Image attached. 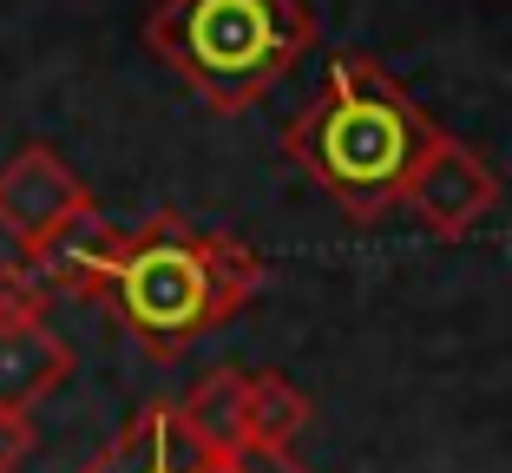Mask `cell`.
Listing matches in <instances>:
<instances>
[{
    "label": "cell",
    "mask_w": 512,
    "mask_h": 473,
    "mask_svg": "<svg viewBox=\"0 0 512 473\" xmlns=\"http://www.w3.org/2000/svg\"><path fill=\"white\" fill-rule=\"evenodd\" d=\"M434 138L440 125L427 119V106H414V92L388 66L368 53H335L309 106L283 125V152L355 224H375L407 198Z\"/></svg>",
    "instance_id": "obj_1"
},
{
    "label": "cell",
    "mask_w": 512,
    "mask_h": 473,
    "mask_svg": "<svg viewBox=\"0 0 512 473\" xmlns=\"http://www.w3.org/2000/svg\"><path fill=\"white\" fill-rule=\"evenodd\" d=\"M263 290V257L224 230H197L178 211H151V224L125 230L119 270L106 296L125 336L158 362H178L197 336H211Z\"/></svg>",
    "instance_id": "obj_2"
},
{
    "label": "cell",
    "mask_w": 512,
    "mask_h": 473,
    "mask_svg": "<svg viewBox=\"0 0 512 473\" xmlns=\"http://www.w3.org/2000/svg\"><path fill=\"white\" fill-rule=\"evenodd\" d=\"M145 46L211 112L237 119L270 99L283 73L316 46V14L302 0H158Z\"/></svg>",
    "instance_id": "obj_3"
},
{
    "label": "cell",
    "mask_w": 512,
    "mask_h": 473,
    "mask_svg": "<svg viewBox=\"0 0 512 473\" xmlns=\"http://www.w3.org/2000/svg\"><path fill=\"white\" fill-rule=\"evenodd\" d=\"M73 342L46 322V296L33 290L20 263H0V408L33 414L46 395L73 382Z\"/></svg>",
    "instance_id": "obj_4"
},
{
    "label": "cell",
    "mask_w": 512,
    "mask_h": 473,
    "mask_svg": "<svg viewBox=\"0 0 512 473\" xmlns=\"http://www.w3.org/2000/svg\"><path fill=\"white\" fill-rule=\"evenodd\" d=\"M86 211H99L73 165L53 145H20L0 165V237L14 244V263L40 257L66 224H79Z\"/></svg>",
    "instance_id": "obj_5"
},
{
    "label": "cell",
    "mask_w": 512,
    "mask_h": 473,
    "mask_svg": "<svg viewBox=\"0 0 512 473\" xmlns=\"http://www.w3.org/2000/svg\"><path fill=\"white\" fill-rule=\"evenodd\" d=\"M401 211L414 217L427 237H440V244H460L473 224H486V217L499 211V171L486 165L480 152H473L467 138L440 132L434 152H427L421 171H414V184H407Z\"/></svg>",
    "instance_id": "obj_6"
},
{
    "label": "cell",
    "mask_w": 512,
    "mask_h": 473,
    "mask_svg": "<svg viewBox=\"0 0 512 473\" xmlns=\"http://www.w3.org/2000/svg\"><path fill=\"white\" fill-rule=\"evenodd\" d=\"M79 473H224V460L184 428L178 401H145Z\"/></svg>",
    "instance_id": "obj_7"
},
{
    "label": "cell",
    "mask_w": 512,
    "mask_h": 473,
    "mask_svg": "<svg viewBox=\"0 0 512 473\" xmlns=\"http://www.w3.org/2000/svg\"><path fill=\"white\" fill-rule=\"evenodd\" d=\"M119 250H125V230L112 224L106 211H86L79 224H66L40 257L20 263V276H27L40 296H79V303H99L106 283H112V270H119Z\"/></svg>",
    "instance_id": "obj_8"
},
{
    "label": "cell",
    "mask_w": 512,
    "mask_h": 473,
    "mask_svg": "<svg viewBox=\"0 0 512 473\" xmlns=\"http://www.w3.org/2000/svg\"><path fill=\"white\" fill-rule=\"evenodd\" d=\"M243 408H250V375H243V368H211V375L178 401L184 428L211 447L217 460L243 447Z\"/></svg>",
    "instance_id": "obj_9"
},
{
    "label": "cell",
    "mask_w": 512,
    "mask_h": 473,
    "mask_svg": "<svg viewBox=\"0 0 512 473\" xmlns=\"http://www.w3.org/2000/svg\"><path fill=\"white\" fill-rule=\"evenodd\" d=\"M316 421V401L289 375H250V408H243V447H296L302 428Z\"/></svg>",
    "instance_id": "obj_10"
},
{
    "label": "cell",
    "mask_w": 512,
    "mask_h": 473,
    "mask_svg": "<svg viewBox=\"0 0 512 473\" xmlns=\"http://www.w3.org/2000/svg\"><path fill=\"white\" fill-rule=\"evenodd\" d=\"M224 473H309L296 460V447H237L224 454Z\"/></svg>",
    "instance_id": "obj_11"
},
{
    "label": "cell",
    "mask_w": 512,
    "mask_h": 473,
    "mask_svg": "<svg viewBox=\"0 0 512 473\" xmlns=\"http://www.w3.org/2000/svg\"><path fill=\"white\" fill-rule=\"evenodd\" d=\"M33 454V414H7L0 408V473H20Z\"/></svg>",
    "instance_id": "obj_12"
}]
</instances>
